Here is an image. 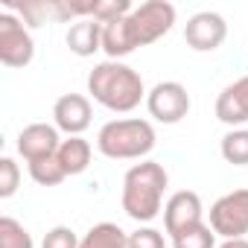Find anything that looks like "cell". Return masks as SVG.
I'll return each instance as SVG.
<instances>
[{"instance_id": "1", "label": "cell", "mask_w": 248, "mask_h": 248, "mask_svg": "<svg viewBox=\"0 0 248 248\" xmlns=\"http://www.w3.org/2000/svg\"><path fill=\"white\" fill-rule=\"evenodd\" d=\"M88 93L93 102L117 114H129L146 99L140 73L123 62H99L88 73Z\"/></svg>"}, {"instance_id": "2", "label": "cell", "mask_w": 248, "mask_h": 248, "mask_svg": "<svg viewBox=\"0 0 248 248\" xmlns=\"http://www.w3.org/2000/svg\"><path fill=\"white\" fill-rule=\"evenodd\" d=\"M170 184V175L167 170L158 164V161H140L135 164L126 178H123V210H126L129 219L146 225L152 222L161 207H164V190Z\"/></svg>"}, {"instance_id": "3", "label": "cell", "mask_w": 248, "mask_h": 248, "mask_svg": "<svg viewBox=\"0 0 248 248\" xmlns=\"http://www.w3.org/2000/svg\"><path fill=\"white\" fill-rule=\"evenodd\" d=\"M96 149L111 161H143L155 149V129L149 120H111L96 135Z\"/></svg>"}, {"instance_id": "4", "label": "cell", "mask_w": 248, "mask_h": 248, "mask_svg": "<svg viewBox=\"0 0 248 248\" xmlns=\"http://www.w3.org/2000/svg\"><path fill=\"white\" fill-rule=\"evenodd\" d=\"M175 24V6L167 0H149L132 9L129 15V30L138 47H149L158 38H164Z\"/></svg>"}, {"instance_id": "5", "label": "cell", "mask_w": 248, "mask_h": 248, "mask_svg": "<svg viewBox=\"0 0 248 248\" xmlns=\"http://www.w3.org/2000/svg\"><path fill=\"white\" fill-rule=\"evenodd\" d=\"M210 228L222 239H242L248 233V190H233L210 204Z\"/></svg>"}, {"instance_id": "6", "label": "cell", "mask_w": 248, "mask_h": 248, "mask_svg": "<svg viewBox=\"0 0 248 248\" xmlns=\"http://www.w3.org/2000/svg\"><path fill=\"white\" fill-rule=\"evenodd\" d=\"M35 56V41L21 18L12 12L0 15V62L6 67H27Z\"/></svg>"}, {"instance_id": "7", "label": "cell", "mask_w": 248, "mask_h": 248, "mask_svg": "<svg viewBox=\"0 0 248 248\" xmlns=\"http://www.w3.org/2000/svg\"><path fill=\"white\" fill-rule=\"evenodd\" d=\"M146 108L158 123H181L190 111V93L181 82H158L146 93Z\"/></svg>"}, {"instance_id": "8", "label": "cell", "mask_w": 248, "mask_h": 248, "mask_svg": "<svg viewBox=\"0 0 248 248\" xmlns=\"http://www.w3.org/2000/svg\"><path fill=\"white\" fill-rule=\"evenodd\" d=\"M202 216H204V207H202L199 193H193V190H178L164 204V228H167L170 239H175V236L204 225Z\"/></svg>"}, {"instance_id": "9", "label": "cell", "mask_w": 248, "mask_h": 248, "mask_svg": "<svg viewBox=\"0 0 248 248\" xmlns=\"http://www.w3.org/2000/svg\"><path fill=\"white\" fill-rule=\"evenodd\" d=\"M228 38V24L219 12H199L184 27V41L196 53H213Z\"/></svg>"}, {"instance_id": "10", "label": "cell", "mask_w": 248, "mask_h": 248, "mask_svg": "<svg viewBox=\"0 0 248 248\" xmlns=\"http://www.w3.org/2000/svg\"><path fill=\"white\" fill-rule=\"evenodd\" d=\"M56 129L67 138H82V132L91 126V99L82 93H64L53 105Z\"/></svg>"}, {"instance_id": "11", "label": "cell", "mask_w": 248, "mask_h": 248, "mask_svg": "<svg viewBox=\"0 0 248 248\" xmlns=\"http://www.w3.org/2000/svg\"><path fill=\"white\" fill-rule=\"evenodd\" d=\"M62 146L59 140V129L50 126V123H30V126L18 135V155L27 164H35L41 158L56 155Z\"/></svg>"}, {"instance_id": "12", "label": "cell", "mask_w": 248, "mask_h": 248, "mask_svg": "<svg viewBox=\"0 0 248 248\" xmlns=\"http://www.w3.org/2000/svg\"><path fill=\"white\" fill-rule=\"evenodd\" d=\"M216 117L231 129H242L248 123V76H239L236 82L222 88V93L216 96Z\"/></svg>"}, {"instance_id": "13", "label": "cell", "mask_w": 248, "mask_h": 248, "mask_svg": "<svg viewBox=\"0 0 248 248\" xmlns=\"http://www.w3.org/2000/svg\"><path fill=\"white\" fill-rule=\"evenodd\" d=\"M67 47H70V53H76L82 59L93 56L96 50H102V24L93 18L73 21L67 30Z\"/></svg>"}, {"instance_id": "14", "label": "cell", "mask_w": 248, "mask_h": 248, "mask_svg": "<svg viewBox=\"0 0 248 248\" xmlns=\"http://www.w3.org/2000/svg\"><path fill=\"white\" fill-rule=\"evenodd\" d=\"M56 158H59V164L64 167L67 175H79L91 164V143L85 138H67V140H62Z\"/></svg>"}, {"instance_id": "15", "label": "cell", "mask_w": 248, "mask_h": 248, "mask_svg": "<svg viewBox=\"0 0 248 248\" xmlns=\"http://www.w3.org/2000/svg\"><path fill=\"white\" fill-rule=\"evenodd\" d=\"M79 248H129V233L114 222H99L79 239Z\"/></svg>"}, {"instance_id": "16", "label": "cell", "mask_w": 248, "mask_h": 248, "mask_svg": "<svg viewBox=\"0 0 248 248\" xmlns=\"http://www.w3.org/2000/svg\"><path fill=\"white\" fill-rule=\"evenodd\" d=\"M222 158L233 167H248V129H231L222 138Z\"/></svg>"}, {"instance_id": "17", "label": "cell", "mask_w": 248, "mask_h": 248, "mask_svg": "<svg viewBox=\"0 0 248 248\" xmlns=\"http://www.w3.org/2000/svg\"><path fill=\"white\" fill-rule=\"evenodd\" d=\"M30 175H32V181L41 184V187H56V184H62V181L67 178V172H64V167L59 164L56 155L30 164Z\"/></svg>"}, {"instance_id": "18", "label": "cell", "mask_w": 248, "mask_h": 248, "mask_svg": "<svg viewBox=\"0 0 248 248\" xmlns=\"http://www.w3.org/2000/svg\"><path fill=\"white\" fill-rule=\"evenodd\" d=\"M0 248H35V242L18 219L3 216L0 219Z\"/></svg>"}, {"instance_id": "19", "label": "cell", "mask_w": 248, "mask_h": 248, "mask_svg": "<svg viewBox=\"0 0 248 248\" xmlns=\"http://www.w3.org/2000/svg\"><path fill=\"white\" fill-rule=\"evenodd\" d=\"M9 9L21 12L27 27H41L47 24V18H53V0L44 3V0H30V3H9Z\"/></svg>"}, {"instance_id": "20", "label": "cell", "mask_w": 248, "mask_h": 248, "mask_svg": "<svg viewBox=\"0 0 248 248\" xmlns=\"http://www.w3.org/2000/svg\"><path fill=\"white\" fill-rule=\"evenodd\" d=\"M172 248H216V233L210 225H199L172 239Z\"/></svg>"}, {"instance_id": "21", "label": "cell", "mask_w": 248, "mask_h": 248, "mask_svg": "<svg viewBox=\"0 0 248 248\" xmlns=\"http://www.w3.org/2000/svg\"><path fill=\"white\" fill-rule=\"evenodd\" d=\"M21 184V170L12 158H0V199H9L18 193Z\"/></svg>"}, {"instance_id": "22", "label": "cell", "mask_w": 248, "mask_h": 248, "mask_svg": "<svg viewBox=\"0 0 248 248\" xmlns=\"http://www.w3.org/2000/svg\"><path fill=\"white\" fill-rule=\"evenodd\" d=\"M129 248H167V236L158 228H138L135 233H129Z\"/></svg>"}, {"instance_id": "23", "label": "cell", "mask_w": 248, "mask_h": 248, "mask_svg": "<svg viewBox=\"0 0 248 248\" xmlns=\"http://www.w3.org/2000/svg\"><path fill=\"white\" fill-rule=\"evenodd\" d=\"M41 248H79V236L67 228V225H56L44 233Z\"/></svg>"}, {"instance_id": "24", "label": "cell", "mask_w": 248, "mask_h": 248, "mask_svg": "<svg viewBox=\"0 0 248 248\" xmlns=\"http://www.w3.org/2000/svg\"><path fill=\"white\" fill-rule=\"evenodd\" d=\"M219 248H248V239L242 236V239H225Z\"/></svg>"}]
</instances>
